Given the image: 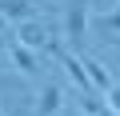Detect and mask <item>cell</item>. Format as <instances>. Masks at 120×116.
<instances>
[{
  "label": "cell",
  "mask_w": 120,
  "mask_h": 116,
  "mask_svg": "<svg viewBox=\"0 0 120 116\" xmlns=\"http://www.w3.org/2000/svg\"><path fill=\"white\" fill-rule=\"evenodd\" d=\"M12 40L24 44L28 52H36V48H52V32H48V24H36V20H24L20 28H12Z\"/></svg>",
  "instance_id": "6da1fadb"
},
{
  "label": "cell",
  "mask_w": 120,
  "mask_h": 116,
  "mask_svg": "<svg viewBox=\"0 0 120 116\" xmlns=\"http://www.w3.org/2000/svg\"><path fill=\"white\" fill-rule=\"evenodd\" d=\"M84 32H88V0H72V8H68V16H64V36L72 40V48L84 40Z\"/></svg>",
  "instance_id": "7a4b0ae2"
},
{
  "label": "cell",
  "mask_w": 120,
  "mask_h": 116,
  "mask_svg": "<svg viewBox=\"0 0 120 116\" xmlns=\"http://www.w3.org/2000/svg\"><path fill=\"white\" fill-rule=\"evenodd\" d=\"M80 64H84V72H88V84H92V92H104V96H108V92L116 88L112 72H108V68L96 60V56H88V52H84V56H80Z\"/></svg>",
  "instance_id": "3957f363"
},
{
  "label": "cell",
  "mask_w": 120,
  "mask_h": 116,
  "mask_svg": "<svg viewBox=\"0 0 120 116\" xmlns=\"http://www.w3.org/2000/svg\"><path fill=\"white\" fill-rule=\"evenodd\" d=\"M60 104H64V88H60V84H44L40 96H36V112L40 116H56Z\"/></svg>",
  "instance_id": "277c9868"
},
{
  "label": "cell",
  "mask_w": 120,
  "mask_h": 116,
  "mask_svg": "<svg viewBox=\"0 0 120 116\" xmlns=\"http://www.w3.org/2000/svg\"><path fill=\"white\" fill-rule=\"evenodd\" d=\"M4 40H8V60H12L20 72H28V76H32V72H36V52H28L24 44H16L12 36H4Z\"/></svg>",
  "instance_id": "5b68a950"
},
{
  "label": "cell",
  "mask_w": 120,
  "mask_h": 116,
  "mask_svg": "<svg viewBox=\"0 0 120 116\" xmlns=\"http://www.w3.org/2000/svg\"><path fill=\"white\" fill-rule=\"evenodd\" d=\"M0 16H4L8 24L12 20L24 24V20H32V4H28V0H0Z\"/></svg>",
  "instance_id": "8992f818"
},
{
  "label": "cell",
  "mask_w": 120,
  "mask_h": 116,
  "mask_svg": "<svg viewBox=\"0 0 120 116\" xmlns=\"http://www.w3.org/2000/svg\"><path fill=\"white\" fill-rule=\"evenodd\" d=\"M80 108H84V116H116L104 100H96V96H80Z\"/></svg>",
  "instance_id": "52a82bcc"
},
{
  "label": "cell",
  "mask_w": 120,
  "mask_h": 116,
  "mask_svg": "<svg viewBox=\"0 0 120 116\" xmlns=\"http://www.w3.org/2000/svg\"><path fill=\"white\" fill-rule=\"evenodd\" d=\"M96 24H100L104 32L120 36V8H112V12H100V16H96Z\"/></svg>",
  "instance_id": "ba28073f"
},
{
  "label": "cell",
  "mask_w": 120,
  "mask_h": 116,
  "mask_svg": "<svg viewBox=\"0 0 120 116\" xmlns=\"http://www.w3.org/2000/svg\"><path fill=\"white\" fill-rule=\"evenodd\" d=\"M104 104H108V108H112V112L120 116V84H116V88H112V92L104 96Z\"/></svg>",
  "instance_id": "9c48e42d"
},
{
  "label": "cell",
  "mask_w": 120,
  "mask_h": 116,
  "mask_svg": "<svg viewBox=\"0 0 120 116\" xmlns=\"http://www.w3.org/2000/svg\"><path fill=\"white\" fill-rule=\"evenodd\" d=\"M0 72H4V56H0Z\"/></svg>",
  "instance_id": "30bf717a"
}]
</instances>
